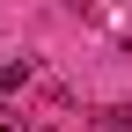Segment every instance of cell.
I'll list each match as a JSON object with an SVG mask.
<instances>
[{
	"mask_svg": "<svg viewBox=\"0 0 132 132\" xmlns=\"http://www.w3.org/2000/svg\"><path fill=\"white\" fill-rule=\"evenodd\" d=\"M0 132H22V118H15V110H7V103H0Z\"/></svg>",
	"mask_w": 132,
	"mask_h": 132,
	"instance_id": "obj_3",
	"label": "cell"
},
{
	"mask_svg": "<svg viewBox=\"0 0 132 132\" xmlns=\"http://www.w3.org/2000/svg\"><path fill=\"white\" fill-rule=\"evenodd\" d=\"M29 81H37V66H29V59H7V66H0V103H7V95H22Z\"/></svg>",
	"mask_w": 132,
	"mask_h": 132,
	"instance_id": "obj_1",
	"label": "cell"
},
{
	"mask_svg": "<svg viewBox=\"0 0 132 132\" xmlns=\"http://www.w3.org/2000/svg\"><path fill=\"white\" fill-rule=\"evenodd\" d=\"M95 132H132V110L125 103H103V110H95Z\"/></svg>",
	"mask_w": 132,
	"mask_h": 132,
	"instance_id": "obj_2",
	"label": "cell"
}]
</instances>
